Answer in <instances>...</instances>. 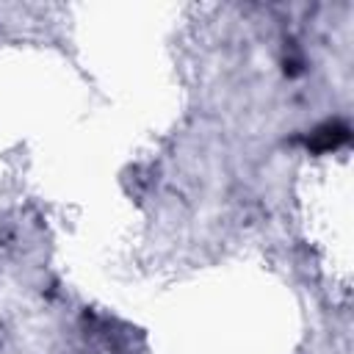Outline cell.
Returning <instances> with one entry per match:
<instances>
[{
	"mask_svg": "<svg viewBox=\"0 0 354 354\" xmlns=\"http://www.w3.org/2000/svg\"><path fill=\"white\" fill-rule=\"evenodd\" d=\"M348 141V127L340 124V122H329L324 127H318L310 138H307V147L315 149V152H329V149H337Z\"/></svg>",
	"mask_w": 354,
	"mask_h": 354,
	"instance_id": "obj_1",
	"label": "cell"
}]
</instances>
